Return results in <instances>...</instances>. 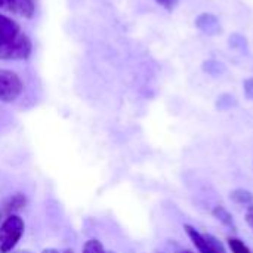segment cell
Here are the masks:
<instances>
[{
  "mask_svg": "<svg viewBox=\"0 0 253 253\" xmlns=\"http://www.w3.org/2000/svg\"><path fill=\"white\" fill-rule=\"evenodd\" d=\"M25 233V222L18 213L7 215L0 224V253H12Z\"/></svg>",
  "mask_w": 253,
  "mask_h": 253,
  "instance_id": "6da1fadb",
  "label": "cell"
},
{
  "mask_svg": "<svg viewBox=\"0 0 253 253\" xmlns=\"http://www.w3.org/2000/svg\"><path fill=\"white\" fill-rule=\"evenodd\" d=\"M33 52V44L28 36L21 33L16 39L0 43V61H22L28 59Z\"/></svg>",
  "mask_w": 253,
  "mask_h": 253,
  "instance_id": "7a4b0ae2",
  "label": "cell"
},
{
  "mask_svg": "<svg viewBox=\"0 0 253 253\" xmlns=\"http://www.w3.org/2000/svg\"><path fill=\"white\" fill-rule=\"evenodd\" d=\"M24 92V82L22 79L10 71L0 68V102H15Z\"/></svg>",
  "mask_w": 253,
  "mask_h": 253,
  "instance_id": "3957f363",
  "label": "cell"
},
{
  "mask_svg": "<svg viewBox=\"0 0 253 253\" xmlns=\"http://www.w3.org/2000/svg\"><path fill=\"white\" fill-rule=\"evenodd\" d=\"M184 230L199 253H225L222 245L213 236L202 234L191 225H184Z\"/></svg>",
  "mask_w": 253,
  "mask_h": 253,
  "instance_id": "277c9868",
  "label": "cell"
},
{
  "mask_svg": "<svg viewBox=\"0 0 253 253\" xmlns=\"http://www.w3.org/2000/svg\"><path fill=\"white\" fill-rule=\"evenodd\" d=\"M0 9L21 18H33L36 13V4L33 0H0Z\"/></svg>",
  "mask_w": 253,
  "mask_h": 253,
  "instance_id": "5b68a950",
  "label": "cell"
},
{
  "mask_svg": "<svg viewBox=\"0 0 253 253\" xmlns=\"http://www.w3.org/2000/svg\"><path fill=\"white\" fill-rule=\"evenodd\" d=\"M21 27L10 16L0 13V43L10 42L21 34Z\"/></svg>",
  "mask_w": 253,
  "mask_h": 253,
  "instance_id": "8992f818",
  "label": "cell"
},
{
  "mask_svg": "<svg viewBox=\"0 0 253 253\" xmlns=\"http://www.w3.org/2000/svg\"><path fill=\"white\" fill-rule=\"evenodd\" d=\"M196 27L208 34V36H215L221 31V24H219V19L212 15V13H202L196 18Z\"/></svg>",
  "mask_w": 253,
  "mask_h": 253,
  "instance_id": "52a82bcc",
  "label": "cell"
},
{
  "mask_svg": "<svg viewBox=\"0 0 253 253\" xmlns=\"http://www.w3.org/2000/svg\"><path fill=\"white\" fill-rule=\"evenodd\" d=\"M25 206H27V197H25V194L15 193V194L9 196L3 202V209H0V211L1 212H6L7 215H10V213H18Z\"/></svg>",
  "mask_w": 253,
  "mask_h": 253,
  "instance_id": "ba28073f",
  "label": "cell"
},
{
  "mask_svg": "<svg viewBox=\"0 0 253 253\" xmlns=\"http://www.w3.org/2000/svg\"><path fill=\"white\" fill-rule=\"evenodd\" d=\"M212 215L213 218H216L222 225L231 228V230H236V224H234V219L231 216V213L224 208V206H216L213 211H212Z\"/></svg>",
  "mask_w": 253,
  "mask_h": 253,
  "instance_id": "9c48e42d",
  "label": "cell"
},
{
  "mask_svg": "<svg viewBox=\"0 0 253 253\" xmlns=\"http://www.w3.org/2000/svg\"><path fill=\"white\" fill-rule=\"evenodd\" d=\"M230 199L237 203V205H242V206H252L253 205V196L251 191L248 190H243V188H239V190H234L231 194H230Z\"/></svg>",
  "mask_w": 253,
  "mask_h": 253,
  "instance_id": "30bf717a",
  "label": "cell"
},
{
  "mask_svg": "<svg viewBox=\"0 0 253 253\" xmlns=\"http://www.w3.org/2000/svg\"><path fill=\"white\" fill-rule=\"evenodd\" d=\"M203 68H205V71H206L208 74L215 76V77H216V76H221V74L225 71L224 64L219 62V61H216V59H209L208 62H205Z\"/></svg>",
  "mask_w": 253,
  "mask_h": 253,
  "instance_id": "8fae6325",
  "label": "cell"
},
{
  "mask_svg": "<svg viewBox=\"0 0 253 253\" xmlns=\"http://www.w3.org/2000/svg\"><path fill=\"white\" fill-rule=\"evenodd\" d=\"M82 253H107V251H105L104 245L98 239H89L83 245Z\"/></svg>",
  "mask_w": 253,
  "mask_h": 253,
  "instance_id": "7c38bea8",
  "label": "cell"
},
{
  "mask_svg": "<svg viewBox=\"0 0 253 253\" xmlns=\"http://www.w3.org/2000/svg\"><path fill=\"white\" fill-rule=\"evenodd\" d=\"M227 243H228V249L231 251V253H252V251L248 248V245L245 242H242L240 239L230 237L227 240Z\"/></svg>",
  "mask_w": 253,
  "mask_h": 253,
  "instance_id": "4fadbf2b",
  "label": "cell"
},
{
  "mask_svg": "<svg viewBox=\"0 0 253 253\" xmlns=\"http://www.w3.org/2000/svg\"><path fill=\"white\" fill-rule=\"evenodd\" d=\"M230 44L234 47H239V49H246V40H245V37H242L239 34H234L233 37H230Z\"/></svg>",
  "mask_w": 253,
  "mask_h": 253,
  "instance_id": "5bb4252c",
  "label": "cell"
},
{
  "mask_svg": "<svg viewBox=\"0 0 253 253\" xmlns=\"http://www.w3.org/2000/svg\"><path fill=\"white\" fill-rule=\"evenodd\" d=\"M243 90H245V95L249 101H253V77L252 79H248L245 80L243 83Z\"/></svg>",
  "mask_w": 253,
  "mask_h": 253,
  "instance_id": "9a60e30c",
  "label": "cell"
},
{
  "mask_svg": "<svg viewBox=\"0 0 253 253\" xmlns=\"http://www.w3.org/2000/svg\"><path fill=\"white\" fill-rule=\"evenodd\" d=\"M162 7H165L166 10H169V12H172L175 7H176V4H178V1L179 0H156Z\"/></svg>",
  "mask_w": 253,
  "mask_h": 253,
  "instance_id": "2e32d148",
  "label": "cell"
},
{
  "mask_svg": "<svg viewBox=\"0 0 253 253\" xmlns=\"http://www.w3.org/2000/svg\"><path fill=\"white\" fill-rule=\"evenodd\" d=\"M245 219H246V224L251 227V230L253 231V205L248 208V211H246V215H245Z\"/></svg>",
  "mask_w": 253,
  "mask_h": 253,
  "instance_id": "e0dca14e",
  "label": "cell"
},
{
  "mask_svg": "<svg viewBox=\"0 0 253 253\" xmlns=\"http://www.w3.org/2000/svg\"><path fill=\"white\" fill-rule=\"evenodd\" d=\"M42 253H61L59 251H56V249H52V248H49V249H44Z\"/></svg>",
  "mask_w": 253,
  "mask_h": 253,
  "instance_id": "ac0fdd59",
  "label": "cell"
},
{
  "mask_svg": "<svg viewBox=\"0 0 253 253\" xmlns=\"http://www.w3.org/2000/svg\"><path fill=\"white\" fill-rule=\"evenodd\" d=\"M12 253H33L31 251H13Z\"/></svg>",
  "mask_w": 253,
  "mask_h": 253,
  "instance_id": "d6986e66",
  "label": "cell"
},
{
  "mask_svg": "<svg viewBox=\"0 0 253 253\" xmlns=\"http://www.w3.org/2000/svg\"><path fill=\"white\" fill-rule=\"evenodd\" d=\"M61 253H74V251L73 249H65V251H62Z\"/></svg>",
  "mask_w": 253,
  "mask_h": 253,
  "instance_id": "ffe728a7",
  "label": "cell"
},
{
  "mask_svg": "<svg viewBox=\"0 0 253 253\" xmlns=\"http://www.w3.org/2000/svg\"><path fill=\"white\" fill-rule=\"evenodd\" d=\"M1 221H3V212L0 211V224H1Z\"/></svg>",
  "mask_w": 253,
  "mask_h": 253,
  "instance_id": "44dd1931",
  "label": "cell"
},
{
  "mask_svg": "<svg viewBox=\"0 0 253 253\" xmlns=\"http://www.w3.org/2000/svg\"><path fill=\"white\" fill-rule=\"evenodd\" d=\"M179 253H193V252H190V251H184V252H179Z\"/></svg>",
  "mask_w": 253,
  "mask_h": 253,
  "instance_id": "7402d4cb",
  "label": "cell"
}]
</instances>
